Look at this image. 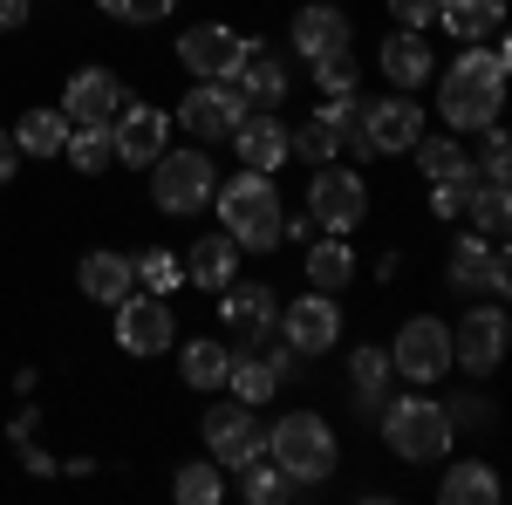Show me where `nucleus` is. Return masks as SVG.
<instances>
[{"label":"nucleus","instance_id":"nucleus-5","mask_svg":"<svg viewBox=\"0 0 512 505\" xmlns=\"http://www.w3.org/2000/svg\"><path fill=\"white\" fill-rule=\"evenodd\" d=\"M212 192H219V171H212L205 144L164 151L158 164H151V198H158V212H171V219H192L198 205H212Z\"/></svg>","mask_w":512,"mask_h":505},{"label":"nucleus","instance_id":"nucleus-27","mask_svg":"<svg viewBox=\"0 0 512 505\" xmlns=\"http://www.w3.org/2000/svg\"><path fill=\"white\" fill-rule=\"evenodd\" d=\"M410 151H417V171H424L431 185H451V178H472V151H465L458 137H417Z\"/></svg>","mask_w":512,"mask_h":505},{"label":"nucleus","instance_id":"nucleus-32","mask_svg":"<svg viewBox=\"0 0 512 505\" xmlns=\"http://www.w3.org/2000/svg\"><path fill=\"white\" fill-rule=\"evenodd\" d=\"M308 280H315L321 294H342L355 280V253L342 239H315V246H308Z\"/></svg>","mask_w":512,"mask_h":505},{"label":"nucleus","instance_id":"nucleus-15","mask_svg":"<svg viewBox=\"0 0 512 505\" xmlns=\"http://www.w3.org/2000/svg\"><path fill=\"white\" fill-rule=\"evenodd\" d=\"M246 48H253L246 35L219 28V21H205V28H192V35L178 41V62H185L198 82H233V69L246 62Z\"/></svg>","mask_w":512,"mask_h":505},{"label":"nucleus","instance_id":"nucleus-26","mask_svg":"<svg viewBox=\"0 0 512 505\" xmlns=\"http://www.w3.org/2000/svg\"><path fill=\"white\" fill-rule=\"evenodd\" d=\"M226 369H233V349L212 342V335H198V342L178 349V376H185L192 389H219V383H226Z\"/></svg>","mask_w":512,"mask_h":505},{"label":"nucleus","instance_id":"nucleus-30","mask_svg":"<svg viewBox=\"0 0 512 505\" xmlns=\"http://www.w3.org/2000/svg\"><path fill=\"white\" fill-rule=\"evenodd\" d=\"M62 137H69V117L62 110H28V117L14 123L21 157H62Z\"/></svg>","mask_w":512,"mask_h":505},{"label":"nucleus","instance_id":"nucleus-8","mask_svg":"<svg viewBox=\"0 0 512 505\" xmlns=\"http://www.w3.org/2000/svg\"><path fill=\"white\" fill-rule=\"evenodd\" d=\"M205 451H212V465H233V471H246L260 451H267V430L253 424V410L246 403H212L205 410Z\"/></svg>","mask_w":512,"mask_h":505},{"label":"nucleus","instance_id":"nucleus-7","mask_svg":"<svg viewBox=\"0 0 512 505\" xmlns=\"http://www.w3.org/2000/svg\"><path fill=\"white\" fill-rule=\"evenodd\" d=\"M369 212V185L362 171H335V164H315V185H308V219L321 233H355Z\"/></svg>","mask_w":512,"mask_h":505},{"label":"nucleus","instance_id":"nucleus-47","mask_svg":"<svg viewBox=\"0 0 512 505\" xmlns=\"http://www.w3.org/2000/svg\"><path fill=\"white\" fill-rule=\"evenodd\" d=\"M21 465L35 471V478H48V471H55V458H48V451H35V437H28V444H21Z\"/></svg>","mask_w":512,"mask_h":505},{"label":"nucleus","instance_id":"nucleus-17","mask_svg":"<svg viewBox=\"0 0 512 505\" xmlns=\"http://www.w3.org/2000/svg\"><path fill=\"white\" fill-rule=\"evenodd\" d=\"M123 110V82L110 69H76L62 89V117L69 123H110Z\"/></svg>","mask_w":512,"mask_h":505},{"label":"nucleus","instance_id":"nucleus-31","mask_svg":"<svg viewBox=\"0 0 512 505\" xmlns=\"http://www.w3.org/2000/svg\"><path fill=\"white\" fill-rule=\"evenodd\" d=\"M499 499V471L478 465V458H465V465L444 471V505H492Z\"/></svg>","mask_w":512,"mask_h":505},{"label":"nucleus","instance_id":"nucleus-18","mask_svg":"<svg viewBox=\"0 0 512 505\" xmlns=\"http://www.w3.org/2000/svg\"><path fill=\"white\" fill-rule=\"evenodd\" d=\"M226 144L239 151L246 171H280V164H287V123H280L274 110H253V117H239V130Z\"/></svg>","mask_w":512,"mask_h":505},{"label":"nucleus","instance_id":"nucleus-21","mask_svg":"<svg viewBox=\"0 0 512 505\" xmlns=\"http://www.w3.org/2000/svg\"><path fill=\"white\" fill-rule=\"evenodd\" d=\"M219 308H226V321H233L239 335H253V342H267L274 321H280L274 287H219Z\"/></svg>","mask_w":512,"mask_h":505},{"label":"nucleus","instance_id":"nucleus-38","mask_svg":"<svg viewBox=\"0 0 512 505\" xmlns=\"http://www.w3.org/2000/svg\"><path fill=\"white\" fill-rule=\"evenodd\" d=\"M171 492H178L185 505H219V492H226V478H219V465H185Z\"/></svg>","mask_w":512,"mask_h":505},{"label":"nucleus","instance_id":"nucleus-19","mask_svg":"<svg viewBox=\"0 0 512 505\" xmlns=\"http://www.w3.org/2000/svg\"><path fill=\"white\" fill-rule=\"evenodd\" d=\"M233 273H239V246H233V233L219 226V233H198L192 239V253H185V280L192 287H233Z\"/></svg>","mask_w":512,"mask_h":505},{"label":"nucleus","instance_id":"nucleus-23","mask_svg":"<svg viewBox=\"0 0 512 505\" xmlns=\"http://www.w3.org/2000/svg\"><path fill=\"white\" fill-rule=\"evenodd\" d=\"M383 76H390L396 89H424V82L437 76L431 41H424V35H410V28H403V35H390V41H383Z\"/></svg>","mask_w":512,"mask_h":505},{"label":"nucleus","instance_id":"nucleus-1","mask_svg":"<svg viewBox=\"0 0 512 505\" xmlns=\"http://www.w3.org/2000/svg\"><path fill=\"white\" fill-rule=\"evenodd\" d=\"M499 103H506V48L465 41V55L437 82L444 123H451V130H492V123H499Z\"/></svg>","mask_w":512,"mask_h":505},{"label":"nucleus","instance_id":"nucleus-3","mask_svg":"<svg viewBox=\"0 0 512 505\" xmlns=\"http://www.w3.org/2000/svg\"><path fill=\"white\" fill-rule=\"evenodd\" d=\"M383 444H390L403 465H431V458H444V451H451V417H444V403L424 396V389L383 403Z\"/></svg>","mask_w":512,"mask_h":505},{"label":"nucleus","instance_id":"nucleus-22","mask_svg":"<svg viewBox=\"0 0 512 505\" xmlns=\"http://www.w3.org/2000/svg\"><path fill=\"white\" fill-rule=\"evenodd\" d=\"M233 89L246 96V103H253V110H274L280 96H287V69H280V62L267 55V48H260V41H253V48H246V62L233 69Z\"/></svg>","mask_w":512,"mask_h":505},{"label":"nucleus","instance_id":"nucleus-28","mask_svg":"<svg viewBox=\"0 0 512 505\" xmlns=\"http://www.w3.org/2000/svg\"><path fill=\"white\" fill-rule=\"evenodd\" d=\"M349 376H355V396H362V403H355V410H383V403H390V349H369V342H362V349H355V362H349Z\"/></svg>","mask_w":512,"mask_h":505},{"label":"nucleus","instance_id":"nucleus-37","mask_svg":"<svg viewBox=\"0 0 512 505\" xmlns=\"http://www.w3.org/2000/svg\"><path fill=\"white\" fill-rule=\"evenodd\" d=\"M472 212H478V233H485V239H506V219H512L506 185H478V192H472Z\"/></svg>","mask_w":512,"mask_h":505},{"label":"nucleus","instance_id":"nucleus-12","mask_svg":"<svg viewBox=\"0 0 512 505\" xmlns=\"http://www.w3.org/2000/svg\"><path fill=\"white\" fill-rule=\"evenodd\" d=\"M110 144H117V157L123 164H158L164 151H171V117L164 110H151V103H130L123 96V110L110 117Z\"/></svg>","mask_w":512,"mask_h":505},{"label":"nucleus","instance_id":"nucleus-13","mask_svg":"<svg viewBox=\"0 0 512 505\" xmlns=\"http://www.w3.org/2000/svg\"><path fill=\"white\" fill-rule=\"evenodd\" d=\"M499 362H506V308H472L451 328V369L492 376Z\"/></svg>","mask_w":512,"mask_h":505},{"label":"nucleus","instance_id":"nucleus-40","mask_svg":"<svg viewBox=\"0 0 512 505\" xmlns=\"http://www.w3.org/2000/svg\"><path fill=\"white\" fill-rule=\"evenodd\" d=\"M110 21H130V28H151V21H164L178 0H96Z\"/></svg>","mask_w":512,"mask_h":505},{"label":"nucleus","instance_id":"nucleus-6","mask_svg":"<svg viewBox=\"0 0 512 505\" xmlns=\"http://www.w3.org/2000/svg\"><path fill=\"white\" fill-rule=\"evenodd\" d=\"M390 369L410 376L417 389H431L437 376L451 369V328L431 321V314H410V321L396 328V342H390Z\"/></svg>","mask_w":512,"mask_h":505},{"label":"nucleus","instance_id":"nucleus-42","mask_svg":"<svg viewBox=\"0 0 512 505\" xmlns=\"http://www.w3.org/2000/svg\"><path fill=\"white\" fill-rule=\"evenodd\" d=\"M130 273H144V287H151V294H171V287L185 280V267H178L171 253H144V260H130Z\"/></svg>","mask_w":512,"mask_h":505},{"label":"nucleus","instance_id":"nucleus-45","mask_svg":"<svg viewBox=\"0 0 512 505\" xmlns=\"http://www.w3.org/2000/svg\"><path fill=\"white\" fill-rule=\"evenodd\" d=\"M390 14L410 28V35H424V28L437 21V0H390Z\"/></svg>","mask_w":512,"mask_h":505},{"label":"nucleus","instance_id":"nucleus-35","mask_svg":"<svg viewBox=\"0 0 512 505\" xmlns=\"http://www.w3.org/2000/svg\"><path fill=\"white\" fill-rule=\"evenodd\" d=\"M239 492H246V505H274V499H287V492H294V478H287V471L260 451V458L246 465V478H239Z\"/></svg>","mask_w":512,"mask_h":505},{"label":"nucleus","instance_id":"nucleus-24","mask_svg":"<svg viewBox=\"0 0 512 505\" xmlns=\"http://www.w3.org/2000/svg\"><path fill=\"white\" fill-rule=\"evenodd\" d=\"M76 280H82V294H89L96 308H117L123 294L137 287V273H130V260H123V253H89V260L76 267Z\"/></svg>","mask_w":512,"mask_h":505},{"label":"nucleus","instance_id":"nucleus-20","mask_svg":"<svg viewBox=\"0 0 512 505\" xmlns=\"http://www.w3.org/2000/svg\"><path fill=\"white\" fill-rule=\"evenodd\" d=\"M294 48L315 62V55H335V48H349V14L342 7H328V0H308L301 14H294Z\"/></svg>","mask_w":512,"mask_h":505},{"label":"nucleus","instance_id":"nucleus-9","mask_svg":"<svg viewBox=\"0 0 512 505\" xmlns=\"http://www.w3.org/2000/svg\"><path fill=\"white\" fill-rule=\"evenodd\" d=\"M171 342H178L171 308H164L158 294H137V287H130V294L117 301V349H130V355H144V362H151V355H164Z\"/></svg>","mask_w":512,"mask_h":505},{"label":"nucleus","instance_id":"nucleus-10","mask_svg":"<svg viewBox=\"0 0 512 505\" xmlns=\"http://www.w3.org/2000/svg\"><path fill=\"white\" fill-rule=\"evenodd\" d=\"M246 117V96H239L233 82H198L192 96L178 103V130H192L198 144H226Z\"/></svg>","mask_w":512,"mask_h":505},{"label":"nucleus","instance_id":"nucleus-25","mask_svg":"<svg viewBox=\"0 0 512 505\" xmlns=\"http://www.w3.org/2000/svg\"><path fill=\"white\" fill-rule=\"evenodd\" d=\"M499 21H506V0H437V28H451L458 41L499 35Z\"/></svg>","mask_w":512,"mask_h":505},{"label":"nucleus","instance_id":"nucleus-43","mask_svg":"<svg viewBox=\"0 0 512 505\" xmlns=\"http://www.w3.org/2000/svg\"><path fill=\"white\" fill-rule=\"evenodd\" d=\"M472 171H478V185H506V178H512V157H506V130H492V144H485V157H478Z\"/></svg>","mask_w":512,"mask_h":505},{"label":"nucleus","instance_id":"nucleus-44","mask_svg":"<svg viewBox=\"0 0 512 505\" xmlns=\"http://www.w3.org/2000/svg\"><path fill=\"white\" fill-rule=\"evenodd\" d=\"M260 362H267V369H274V383H294V376H301V362H308V355H301V349H287V342H267V349H260Z\"/></svg>","mask_w":512,"mask_h":505},{"label":"nucleus","instance_id":"nucleus-29","mask_svg":"<svg viewBox=\"0 0 512 505\" xmlns=\"http://www.w3.org/2000/svg\"><path fill=\"white\" fill-rule=\"evenodd\" d=\"M62 157L76 164L82 178H96V171L117 157V144H110V123H69V137H62Z\"/></svg>","mask_w":512,"mask_h":505},{"label":"nucleus","instance_id":"nucleus-33","mask_svg":"<svg viewBox=\"0 0 512 505\" xmlns=\"http://www.w3.org/2000/svg\"><path fill=\"white\" fill-rule=\"evenodd\" d=\"M226 383H233V396L239 403H246V410H260V403H267V396H274V369H267V362H260V355H233V369H226Z\"/></svg>","mask_w":512,"mask_h":505},{"label":"nucleus","instance_id":"nucleus-46","mask_svg":"<svg viewBox=\"0 0 512 505\" xmlns=\"http://www.w3.org/2000/svg\"><path fill=\"white\" fill-rule=\"evenodd\" d=\"M14 164H21V144H14V130H0V185L14 178Z\"/></svg>","mask_w":512,"mask_h":505},{"label":"nucleus","instance_id":"nucleus-36","mask_svg":"<svg viewBox=\"0 0 512 505\" xmlns=\"http://www.w3.org/2000/svg\"><path fill=\"white\" fill-rule=\"evenodd\" d=\"M335 151H342V144H335V130H328L321 117H308L301 130H287V157H308V164H328Z\"/></svg>","mask_w":512,"mask_h":505},{"label":"nucleus","instance_id":"nucleus-11","mask_svg":"<svg viewBox=\"0 0 512 505\" xmlns=\"http://www.w3.org/2000/svg\"><path fill=\"white\" fill-rule=\"evenodd\" d=\"M280 342L287 349H301V355H321V349H335L342 342V308H335V294H301V301H287L280 308Z\"/></svg>","mask_w":512,"mask_h":505},{"label":"nucleus","instance_id":"nucleus-4","mask_svg":"<svg viewBox=\"0 0 512 505\" xmlns=\"http://www.w3.org/2000/svg\"><path fill=\"white\" fill-rule=\"evenodd\" d=\"M267 458H274L294 485H321L335 471V430L321 424L315 410H287L274 430H267Z\"/></svg>","mask_w":512,"mask_h":505},{"label":"nucleus","instance_id":"nucleus-34","mask_svg":"<svg viewBox=\"0 0 512 505\" xmlns=\"http://www.w3.org/2000/svg\"><path fill=\"white\" fill-rule=\"evenodd\" d=\"M321 123H328V130H335V144H349L355 157H376V151H369V130H362V103H355V96H328Z\"/></svg>","mask_w":512,"mask_h":505},{"label":"nucleus","instance_id":"nucleus-39","mask_svg":"<svg viewBox=\"0 0 512 505\" xmlns=\"http://www.w3.org/2000/svg\"><path fill=\"white\" fill-rule=\"evenodd\" d=\"M355 76H362V69H355V55H349V48H335V55H315V82L328 89V96H349Z\"/></svg>","mask_w":512,"mask_h":505},{"label":"nucleus","instance_id":"nucleus-41","mask_svg":"<svg viewBox=\"0 0 512 505\" xmlns=\"http://www.w3.org/2000/svg\"><path fill=\"white\" fill-rule=\"evenodd\" d=\"M472 192H478V171H472V178L437 185V192H431V212H437V219H465V212H472Z\"/></svg>","mask_w":512,"mask_h":505},{"label":"nucleus","instance_id":"nucleus-16","mask_svg":"<svg viewBox=\"0 0 512 505\" xmlns=\"http://www.w3.org/2000/svg\"><path fill=\"white\" fill-rule=\"evenodd\" d=\"M362 130H369V151H376V157H396V151L417 144L424 110H417L410 89H403V96H383V103H362Z\"/></svg>","mask_w":512,"mask_h":505},{"label":"nucleus","instance_id":"nucleus-48","mask_svg":"<svg viewBox=\"0 0 512 505\" xmlns=\"http://www.w3.org/2000/svg\"><path fill=\"white\" fill-rule=\"evenodd\" d=\"M28 21V0H0V28H21Z\"/></svg>","mask_w":512,"mask_h":505},{"label":"nucleus","instance_id":"nucleus-14","mask_svg":"<svg viewBox=\"0 0 512 505\" xmlns=\"http://www.w3.org/2000/svg\"><path fill=\"white\" fill-rule=\"evenodd\" d=\"M444 280H451V294H506L512 287V267H506V253H499V239H485V233H465L458 246H451V267H444Z\"/></svg>","mask_w":512,"mask_h":505},{"label":"nucleus","instance_id":"nucleus-2","mask_svg":"<svg viewBox=\"0 0 512 505\" xmlns=\"http://www.w3.org/2000/svg\"><path fill=\"white\" fill-rule=\"evenodd\" d=\"M212 205H219V226L233 233V246H253V253H274L280 246V185L274 171H239L233 185H219L212 192Z\"/></svg>","mask_w":512,"mask_h":505}]
</instances>
